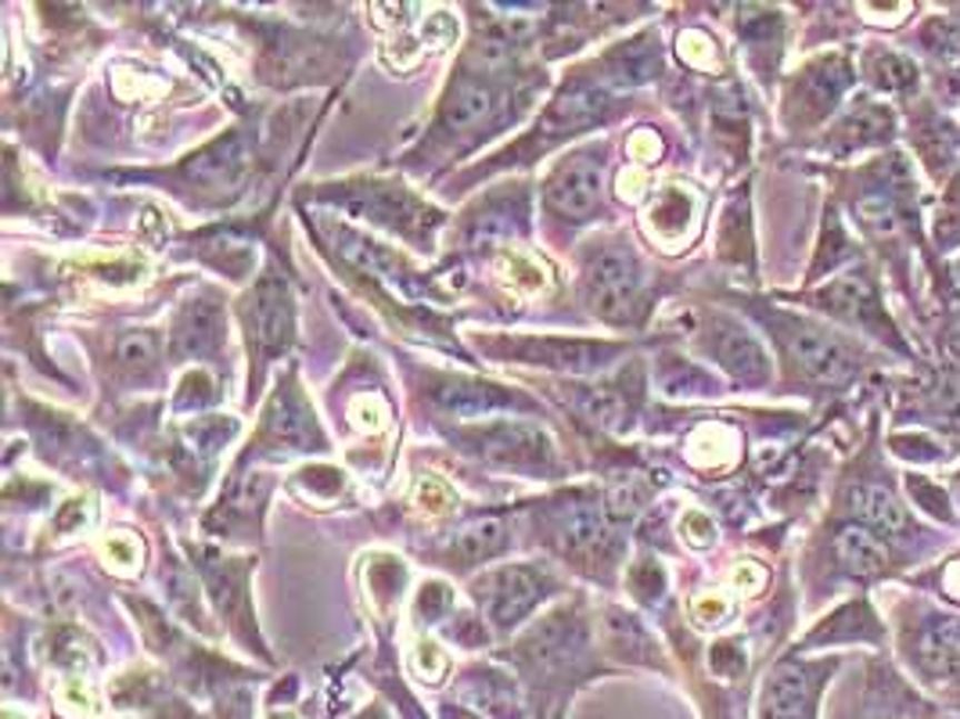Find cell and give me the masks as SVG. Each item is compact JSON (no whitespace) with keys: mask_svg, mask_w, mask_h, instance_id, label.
I'll list each match as a JSON object with an SVG mask.
<instances>
[{"mask_svg":"<svg viewBox=\"0 0 960 719\" xmlns=\"http://www.w3.org/2000/svg\"><path fill=\"white\" fill-rule=\"evenodd\" d=\"M878 80L886 83V87H892V90H899V87H910L913 80H918V69H913V61L910 58H903V54H886L878 61Z\"/></svg>","mask_w":960,"mask_h":719,"instance_id":"obj_32","label":"cell"},{"mask_svg":"<svg viewBox=\"0 0 960 719\" xmlns=\"http://www.w3.org/2000/svg\"><path fill=\"white\" fill-rule=\"evenodd\" d=\"M357 719H386V716L378 712V709H368V712H363V716H357Z\"/></svg>","mask_w":960,"mask_h":719,"instance_id":"obj_40","label":"cell"},{"mask_svg":"<svg viewBox=\"0 0 960 719\" xmlns=\"http://www.w3.org/2000/svg\"><path fill=\"white\" fill-rule=\"evenodd\" d=\"M429 400L436 410H443L450 418H482V415H493V410H511V407L537 410V403L522 392L493 386V381L461 378V375H432Z\"/></svg>","mask_w":960,"mask_h":719,"instance_id":"obj_11","label":"cell"},{"mask_svg":"<svg viewBox=\"0 0 960 719\" xmlns=\"http://www.w3.org/2000/svg\"><path fill=\"white\" fill-rule=\"evenodd\" d=\"M493 357L500 360H518V363H543L554 367V371H576V375H590L601 371V367L612 363L622 353V342H593V339H554V334H529V339H518V334H504V339L486 342Z\"/></svg>","mask_w":960,"mask_h":719,"instance_id":"obj_10","label":"cell"},{"mask_svg":"<svg viewBox=\"0 0 960 719\" xmlns=\"http://www.w3.org/2000/svg\"><path fill=\"white\" fill-rule=\"evenodd\" d=\"M806 701H810V680H806V672L781 666L767 683L763 712L767 719H799L806 712Z\"/></svg>","mask_w":960,"mask_h":719,"instance_id":"obj_18","label":"cell"},{"mask_svg":"<svg viewBox=\"0 0 960 719\" xmlns=\"http://www.w3.org/2000/svg\"><path fill=\"white\" fill-rule=\"evenodd\" d=\"M921 666L936 677L960 669V619H939L921 637Z\"/></svg>","mask_w":960,"mask_h":719,"instance_id":"obj_21","label":"cell"},{"mask_svg":"<svg viewBox=\"0 0 960 719\" xmlns=\"http://www.w3.org/2000/svg\"><path fill=\"white\" fill-rule=\"evenodd\" d=\"M162 353H159V334L151 328H137L119 334L109 353V371L112 378L127 381V386H148L159 378Z\"/></svg>","mask_w":960,"mask_h":719,"instance_id":"obj_15","label":"cell"},{"mask_svg":"<svg viewBox=\"0 0 960 719\" xmlns=\"http://www.w3.org/2000/svg\"><path fill=\"white\" fill-rule=\"evenodd\" d=\"M342 191H320L334 206H346L357 217L371 220L386 231L414 241L418 249H432V234L439 227V212L429 209L421 198L400 180H349L339 183Z\"/></svg>","mask_w":960,"mask_h":719,"instance_id":"obj_3","label":"cell"},{"mask_svg":"<svg viewBox=\"0 0 960 719\" xmlns=\"http://www.w3.org/2000/svg\"><path fill=\"white\" fill-rule=\"evenodd\" d=\"M252 177V151L246 130H227L170 170V191L188 198L194 209H223L246 194Z\"/></svg>","mask_w":960,"mask_h":719,"instance_id":"obj_1","label":"cell"},{"mask_svg":"<svg viewBox=\"0 0 960 719\" xmlns=\"http://www.w3.org/2000/svg\"><path fill=\"white\" fill-rule=\"evenodd\" d=\"M90 518H94L90 500H69L62 508V515L54 518V532H80V529H87Z\"/></svg>","mask_w":960,"mask_h":719,"instance_id":"obj_36","label":"cell"},{"mask_svg":"<svg viewBox=\"0 0 960 719\" xmlns=\"http://www.w3.org/2000/svg\"><path fill=\"white\" fill-rule=\"evenodd\" d=\"M551 583L554 579L537 565H500V569H490L476 583V601L486 622L508 633L551 593Z\"/></svg>","mask_w":960,"mask_h":719,"instance_id":"obj_8","label":"cell"},{"mask_svg":"<svg viewBox=\"0 0 960 719\" xmlns=\"http://www.w3.org/2000/svg\"><path fill=\"white\" fill-rule=\"evenodd\" d=\"M58 706H62V712L66 716H87L90 712V706H94V695H90V687H87V680H66L62 683V691H58Z\"/></svg>","mask_w":960,"mask_h":719,"instance_id":"obj_34","label":"cell"},{"mask_svg":"<svg viewBox=\"0 0 960 719\" xmlns=\"http://www.w3.org/2000/svg\"><path fill=\"white\" fill-rule=\"evenodd\" d=\"M223 306L220 299H191L173 320V353L177 357H212L223 349Z\"/></svg>","mask_w":960,"mask_h":719,"instance_id":"obj_13","label":"cell"},{"mask_svg":"<svg viewBox=\"0 0 960 719\" xmlns=\"http://www.w3.org/2000/svg\"><path fill=\"white\" fill-rule=\"evenodd\" d=\"M414 503H421L424 511H432V515H443L450 503H453V493L447 489V482L443 479H436V476H424L421 482H418V493H414Z\"/></svg>","mask_w":960,"mask_h":719,"instance_id":"obj_33","label":"cell"},{"mask_svg":"<svg viewBox=\"0 0 960 719\" xmlns=\"http://www.w3.org/2000/svg\"><path fill=\"white\" fill-rule=\"evenodd\" d=\"M834 547H838V558L846 561V569L857 572V576H878V572H886V565H889L886 543H881L874 532L863 529V526L842 529V532H838Z\"/></svg>","mask_w":960,"mask_h":719,"instance_id":"obj_20","label":"cell"},{"mask_svg":"<svg viewBox=\"0 0 960 719\" xmlns=\"http://www.w3.org/2000/svg\"><path fill=\"white\" fill-rule=\"evenodd\" d=\"M583 288L590 310L608 324L633 328L644 313V273L627 241H601L583 259Z\"/></svg>","mask_w":960,"mask_h":719,"instance_id":"obj_4","label":"cell"},{"mask_svg":"<svg viewBox=\"0 0 960 719\" xmlns=\"http://www.w3.org/2000/svg\"><path fill=\"white\" fill-rule=\"evenodd\" d=\"M712 357L720 360L723 367L734 378L749 381V386H759V381L770 378V360L763 353V346H759L749 331L741 328H720L712 334Z\"/></svg>","mask_w":960,"mask_h":719,"instance_id":"obj_16","label":"cell"},{"mask_svg":"<svg viewBox=\"0 0 960 719\" xmlns=\"http://www.w3.org/2000/svg\"><path fill=\"white\" fill-rule=\"evenodd\" d=\"M767 579H770L767 569L756 561H738L734 572H730V583H734V590H741V593H759L767 587Z\"/></svg>","mask_w":960,"mask_h":719,"instance_id":"obj_35","label":"cell"},{"mask_svg":"<svg viewBox=\"0 0 960 719\" xmlns=\"http://www.w3.org/2000/svg\"><path fill=\"white\" fill-rule=\"evenodd\" d=\"M313 453V450H328V439L320 432V425L313 418V407L307 403V396L299 392L296 378H281L278 396L267 407V418L259 425V432L252 439V453Z\"/></svg>","mask_w":960,"mask_h":719,"instance_id":"obj_9","label":"cell"},{"mask_svg":"<svg viewBox=\"0 0 960 719\" xmlns=\"http://www.w3.org/2000/svg\"><path fill=\"white\" fill-rule=\"evenodd\" d=\"M461 442H468L471 453L500 468H522L532 476H558V453L554 442L543 428L529 421H493V425H471L464 428Z\"/></svg>","mask_w":960,"mask_h":719,"instance_id":"obj_6","label":"cell"},{"mask_svg":"<svg viewBox=\"0 0 960 719\" xmlns=\"http://www.w3.org/2000/svg\"><path fill=\"white\" fill-rule=\"evenodd\" d=\"M852 511L863 526H871L886 537H899L907 529V515L899 508V500L881 486H860L852 489Z\"/></svg>","mask_w":960,"mask_h":719,"instance_id":"obj_19","label":"cell"},{"mask_svg":"<svg viewBox=\"0 0 960 719\" xmlns=\"http://www.w3.org/2000/svg\"><path fill=\"white\" fill-rule=\"evenodd\" d=\"M820 299H824L828 310H838L842 317H863L871 310V288L857 278H842L828 284L824 292H820Z\"/></svg>","mask_w":960,"mask_h":719,"instance_id":"obj_24","label":"cell"},{"mask_svg":"<svg viewBox=\"0 0 960 719\" xmlns=\"http://www.w3.org/2000/svg\"><path fill=\"white\" fill-rule=\"evenodd\" d=\"M662 590V569L651 561H640L630 569V593L637 601H654V593Z\"/></svg>","mask_w":960,"mask_h":719,"instance_id":"obj_31","label":"cell"},{"mask_svg":"<svg viewBox=\"0 0 960 719\" xmlns=\"http://www.w3.org/2000/svg\"><path fill=\"white\" fill-rule=\"evenodd\" d=\"M698 217H702V194L691 191L688 183H662L644 212V231L659 244L680 249L694 234Z\"/></svg>","mask_w":960,"mask_h":719,"instance_id":"obj_12","label":"cell"},{"mask_svg":"<svg viewBox=\"0 0 960 719\" xmlns=\"http://www.w3.org/2000/svg\"><path fill=\"white\" fill-rule=\"evenodd\" d=\"M791 357L802 367V375L820 381V386H842V381L852 378V367H857L834 339L810 328H802L796 339H791Z\"/></svg>","mask_w":960,"mask_h":719,"instance_id":"obj_14","label":"cell"},{"mask_svg":"<svg viewBox=\"0 0 960 719\" xmlns=\"http://www.w3.org/2000/svg\"><path fill=\"white\" fill-rule=\"evenodd\" d=\"M450 605H453V593H450L447 583H424L421 593H418L414 616L424 619V622H439L450 611Z\"/></svg>","mask_w":960,"mask_h":719,"instance_id":"obj_29","label":"cell"},{"mask_svg":"<svg viewBox=\"0 0 960 719\" xmlns=\"http://www.w3.org/2000/svg\"><path fill=\"white\" fill-rule=\"evenodd\" d=\"M860 217H863V223L871 227L874 234H892L896 227H899L896 209H892V202H889L886 194H867V198H860Z\"/></svg>","mask_w":960,"mask_h":719,"instance_id":"obj_27","label":"cell"},{"mask_svg":"<svg viewBox=\"0 0 960 719\" xmlns=\"http://www.w3.org/2000/svg\"><path fill=\"white\" fill-rule=\"evenodd\" d=\"M608 188V148L601 141L579 144L543 180V212L561 227L593 220L604 206Z\"/></svg>","mask_w":960,"mask_h":719,"instance_id":"obj_5","label":"cell"},{"mask_svg":"<svg viewBox=\"0 0 960 719\" xmlns=\"http://www.w3.org/2000/svg\"><path fill=\"white\" fill-rule=\"evenodd\" d=\"M410 669H414L421 680L439 683V680H443V672L450 669V659H447L439 645H429V640H424V645H418L414 655H410Z\"/></svg>","mask_w":960,"mask_h":719,"instance_id":"obj_28","label":"cell"},{"mask_svg":"<svg viewBox=\"0 0 960 719\" xmlns=\"http://www.w3.org/2000/svg\"><path fill=\"white\" fill-rule=\"evenodd\" d=\"M957 508H960V479H957Z\"/></svg>","mask_w":960,"mask_h":719,"instance_id":"obj_41","label":"cell"},{"mask_svg":"<svg viewBox=\"0 0 960 719\" xmlns=\"http://www.w3.org/2000/svg\"><path fill=\"white\" fill-rule=\"evenodd\" d=\"M677 51L694 69H720V51H716V43L706 33H698V29H691V33H680Z\"/></svg>","mask_w":960,"mask_h":719,"instance_id":"obj_26","label":"cell"},{"mask_svg":"<svg viewBox=\"0 0 960 719\" xmlns=\"http://www.w3.org/2000/svg\"><path fill=\"white\" fill-rule=\"evenodd\" d=\"M504 543H508V529L500 518L490 515V518H476V522H468L464 529H457L450 537L447 555L457 569H476V565L497 558L500 550H504Z\"/></svg>","mask_w":960,"mask_h":719,"instance_id":"obj_17","label":"cell"},{"mask_svg":"<svg viewBox=\"0 0 960 719\" xmlns=\"http://www.w3.org/2000/svg\"><path fill=\"white\" fill-rule=\"evenodd\" d=\"M730 616H734V601H730L727 593H720V590H706V593H698V598L691 601V619L698 626H706V630H712V626H723Z\"/></svg>","mask_w":960,"mask_h":719,"instance_id":"obj_25","label":"cell"},{"mask_svg":"<svg viewBox=\"0 0 960 719\" xmlns=\"http://www.w3.org/2000/svg\"><path fill=\"white\" fill-rule=\"evenodd\" d=\"M863 11H867V19H871V22H878V26H899V22L907 19L910 4H889V8H886V14H881L874 4H863Z\"/></svg>","mask_w":960,"mask_h":719,"instance_id":"obj_38","label":"cell"},{"mask_svg":"<svg viewBox=\"0 0 960 719\" xmlns=\"http://www.w3.org/2000/svg\"><path fill=\"white\" fill-rule=\"evenodd\" d=\"M680 532H683V543L694 547V550H706L716 543V522L706 511H688L680 518Z\"/></svg>","mask_w":960,"mask_h":719,"instance_id":"obj_30","label":"cell"},{"mask_svg":"<svg viewBox=\"0 0 960 719\" xmlns=\"http://www.w3.org/2000/svg\"><path fill=\"white\" fill-rule=\"evenodd\" d=\"M270 719H292V716H284V712H278V716H270Z\"/></svg>","mask_w":960,"mask_h":719,"instance_id":"obj_42","label":"cell"},{"mask_svg":"<svg viewBox=\"0 0 960 719\" xmlns=\"http://www.w3.org/2000/svg\"><path fill=\"white\" fill-rule=\"evenodd\" d=\"M4 719H19V716H14V712H4Z\"/></svg>","mask_w":960,"mask_h":719,"instance_id":"obj_43","label":"cell"},{"mask_svg":"<svg viewBox=\"0 0 960 719\" xmlns=\"http://www.w3.org/2000/svg\"><path fill=\"white\" fill-rule=\"evenodd\" d=\"M238 320L249 342V360H252V392L263 381V371L270 360L288 353L296 342V296L292 284L281 270H267L263 278L252 284L249 296L238 302Z\"/></svg>","mask_w":960,"mask_h":719,"instance_id":"obj_2","label":"cell"},{"mask_svg":"<svg viewBox=\"0 0 960 719\" xmlns=\"http://www.w3.org/2000/svg\"><path fill=\"white\" fill-rule=\"evenodd\" d=\"M947 590L953 593V598H960V561H953L947 569Z\"/></svg>","mask_w":960,"mask_h":719,"instance_id":"obj_39","label":"cell"},{"mask_svg":"<svg viewBox=\"0 0 960 719\" xmlns=\"http://www.w3.org/2000/svg\"><path fill=\"white\" fill-rule=\"evenodd\" d=\"M691 461L702 468H720L734 461V432L723 425H706L702 432L691 439Z\"/></svg>","mask_w":960,"mask_h":719,"instance_id":"obj_23","label":"cell"},{"mask_svg":"<svg viewBox=\"0 0 960 719\" xmlns=\"http://www.w3.org/2000/svg\"><path fill=\"white\" fill-rule=\"evenodd\" d=\"M551 540L558 547V555L579 565V569L590 572L593 561H616L619 555V543L616 537L608 532V511L601 500H590V497H569V500H558L551 511Z\"/></svg>","mask_w":960,"mask_h":719,"instance_id":"obj_7","label":"cell"},{"mask_svg":"<svg viewBox=\"0 0 960 719\" xmlns=\"http://www.w3.org/2000/svg\"><path fill=\"white\" fill-rule=\"evenodd\" d=\"M712 669L720 672V677H738V672L744 669V651L741 645H734V640H723V645L712 648Z\"/></svg>","mask_w":960,"mask_h":719,"instance_id":"obj_37","label":"cell"},{"mask_svg":"<svg viewBox=\"0 0 960 719\" xmlns=\"http://www.w3.org/2000/svg\"><path fill=\"white\" fill-rule=\"evenodd\" d=\"M838 87H846V66H838V61L817 66V69H810V76L802 80L799 94H796V104H802L806 119H817V116H824L831 104H834Z\"/></svg>","mask_w":960,"mask_h":719,"instance_id":"obj_22","label":"cell"}]
</instances>
